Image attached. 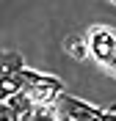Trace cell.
<instances>
[{
	"label": "cell",
	"mask_w": 116,
	"mask_h": 121,
	"mask_svg": "<svg viewBox=\"0 0 116 121\" xmlns=\"http://www.w3.org/2000/svg\"><path fill=\"white\" fill-rule=\"evenodd\" d=\"M86 39H88V50H91V58L100 63V66H108L111 58L116 55V33L105 25H91L86 30Z\"/></svg>",
	"instance_id": "1"
},
{
	"label": "cell",
	"mask_w": 116,
	"mask_h": 121,
	"mask_svg": "<svg viewBox=\"0 0 116 121\" xmlns=\"http://www.w3.org/2000/svg\"><path fill=\"white\" fill-rule=\"evenodd\" d=\"M61 47H64V52L69 55L72 60H88L91 58V50H88V39H86V33H66L64 36V41H61Z\"/></svg>",
	"instance_id": "2"
},
{
	"label": "cell",
	"mask_w": 116,
	"mask_h": 121,
	"mask_svg": "<svg viewBox=\"0 0 116 121\" xmlns=\"http://www.w3.org/2000/svg\"><path fill=\"white\" fill-rule=\"evenodd\" d=\"M19 69H25L22 55L14 52V50H0V80L6 74H11V72H19Z\"/></svg>",
	"instance_id": "3"
},
{
	"label": "cell",
	"mask_w": 116,
	"mask_h": 121,
	"mask_svg": "<svg viewBox=\"0 0 116 121\" xmlns=\"http://www.w3.org/2000/svg\"><path fill=\"white\" fill-rule=\"evenodd\" d=\"M0 121H19V113H14L6 102H0Z\"/></svg>",
	"instance_id": "4"
},
{
	"label": "cell",
	"mask_w": 116,
	"mask_h": 121,
	"mask_svg": "<svg viewBox=\"0 0 116 121\" xmlns=\"http://www.w3.org/2000/svg\"><path fill=\"white\" fill-rule=\"evenodd\" d=\"M105 72L116 77V55H113V58H111V63H108V66H105Z\"/></svg>",
	"instance_id": "5"
},
{
	"label": "cell",
	"mask_w": 116,
	"mask_h": 121,
	"mask_svg": "<svg viewBox=\"0 0 116 121\" xmlns=\"http://www.w3.org/2000/svg\"><path fill=\"white\" fill-rule=\"evenodd\" d=\"M108 3H111V6H116V0H108Z\"/></svg>",
	"instance_id": "6"
}]
</instances>
